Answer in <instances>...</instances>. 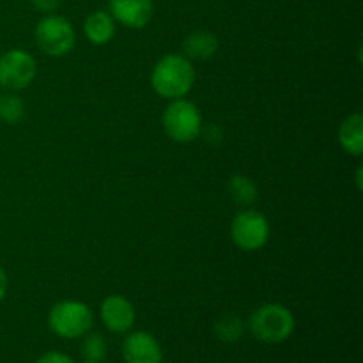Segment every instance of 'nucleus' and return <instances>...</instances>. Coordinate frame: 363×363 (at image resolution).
<instances>
[{"label":"nucleus","instance_id":"f257e3e1","mask_svg":"<svg viewBox=\"0 0 363 363\" xmlns=\"http://www.w3.org/2000/svg\"><path fill=\"white\" fill-rule=\"evenodd\" d=\"M195 84V69L190 59L183 55L162 57L151 74V85L158 96L165 99H181Z\"/></svg>","mask_w":363,"mask_h":363},{"label":"nucleus","instance_id":"f03ea898","mask_svg":"<svg viewBox=\"0 0 363 363\" xmlns=\"http://www.w3.org/2000/svg\"><path fill=\"white\" fill-rule=\"evenodd\" d=\"M293 312L279 303H268L259 307L250 315V332L264 344H280L289 339L294 332Z\"/></svg>","mask_w":363,"mask_h":363},{"label":"nucleus","instance_id":"7ed1b4c3","mask_svg":"<svg viewBox=\"0 0 363 363\" xmlns=\"http://www.w3.org/2000/svg\"><path fill=\"white\" fill-rule=\"evenodd\" d=\"M94 315L89 305L82 301L66 300L53 305L48 314V326L60 339H80L91 332Z\"/></svg>","mask_w":363,"mask_h":363},{"label":"nucleus","instance_id":"20e7f679","mask_svg":"<svg viewBox=\"0 0 363 363\" xmlns=\"http://www.w3.org/2000/svg\"><path fill=\"white\" fill-rule=\"evenodd\" d=\"M162 121L165 133L179 144H190L201 135V112L188 99H172V103L163 112Z\"/></svg>","mask_w":363,"mask_h":363},{"label":"nucleus","instance_id":"39448f33","mask_svg":"<svg viewBox=\"0 0 363 363\" xmlns=\"http://www.w3.org/2000/svg\"><path fill=\"white\" fill-rule=\"evenodd\" d=\"M35 43L50 57H64L74 46V28L69 20L48 14L35 25Z\"/></svg>","mask_w":363,"mask_h":363},{"label":"nucleus","instance_id":"423d86ee","mask_svg":"<svg viewBox=\"0 0 363 363\" xmlns=\"http://www.w3.org/2000/svg\"><path fill=\"white\" fill-rule=\"evenodd\" d=\"M230 238L234 245L245 252H255L269 240V222L262 213L247 209L236 215L230 225Z\"/></svg>","mask_w":363,"mask_h":363},{"label":"nucleus","instance_id":"0eeeda50","mask_svg":"<svg viewBox=\"0 0 363 363\" xmlns=\"http://www.w3.org/2000/svg\"><path fill=\"white\" fill-rule=\"evenodd\" d=\"M38 73L35 59L20 48L9 50L0 57V85L7 91H21L28 87Z\"/></svg>","mask_w":363,"mask_h":363},{"label":"nucleus","instance_id":"6e6552de","mask_svg":"<svg viewBox=\"0 0 363 363\" xmlns=\"http://www.w3.org/2000/svg\"><path fill=\"white\" fill-rule=\"evenodd\" d=\"M123 358L126 363H163V351L155 335L133 332L124 339Z\"/></svg>","mask_w":363,"mask_h":363},{"label":"nucleus","instance_id":"1a4fd4ad","mask_svg":"<svg viewBox=\"0 0 363 363\" xmlns=\"http://www.w3.org/2000/svg\"><path fill=\"white\" fill-rule=\"evenodd\" d=\"M135 308L130 300L119 294L105 298L101 303V321L112 333H126L135 325Z\"/></svg>","mask_w":363,"mask_h":363},{"label":"nucleus","instance_id":"9d476101","mask_svg":"<svg viewBox=\"0 0 363 363\" xmlns=\"http://www.w3.org/2000/svg\"><path fill=\"white\" fill-rule=\"evenodd\" d=\"M110 14L113 20L128 28H142L151 21L152 0H108Z\"/></svg>","mask_w":363,"mask_h":363},{"label":"nucleus","instance_id":"9b49d317","mask_svg":"<svg viewBox=\"0 0 363 363\" xmlns=\"http://www.w3.org/2000/svg\"><path fill=\"white\" fill-rule=\"evenodd\" d=\"M84 32L92 45L103 46L116 35V20L106 11H94L85 20Z\"/></svg>","mask_w":363,"mask_h":363},{"label":"nucleus","instance_id":"f8f14e48","mask_svg":"<svg viewBox=\"0 0 363 363\" xmlns=\"http://www.w3.org/2000/svg\"><path fill=\"white\" fill-rule=\"evenodd\" d=\"M183 46L188 59L208 60L211 59V57H215V53L218 52L220 41L213 32L197 30V32H191V34L184 39Z\"/></svg>","mask_w":363,"mask_h":363},{"label":"nucleus","instance_id":"ddd939ff","mask_svg":"<svg viewBox=\"0 0 363 363\" xmlns=\"http://www.w3.org/2000/svg\"><path fill=\"white\" fill-rule=\"evenodd\" d=\"M339 142L347 155L362 156L363 152V117L360 113L346 117L339 128Z\"/></svg>","mask_w":363,"mask_h":363},{"label":"nucleus","instance_id":"4468645a","mask_svg":"<svg viewBox=\"0 0 363 363\" xmlns=\"http://www.w3.org/2000/svg\"><path fill=\"white\" fill-rule=\"evenodd\" d=\"M215 337L220 342L234 344L243 337V321L234 314H225L215 323Z\"/></svg>","mask_w":363,"mask_h":363},{"label":"nucleus","instance_id":"2eb2a0df","mask_svg":"<svg viewBox=\"0 0 363 363\" xmlns=\"http://www.w3.org/2000/svg\"><path fill=\"white\" fill-rule=\"evenodd\" d=\"M229 194L238 204L252 206L257 201V186L247 176H233L229 181Z\"/></svg>","mask_w":363,"mask_h":363},{"label":"nucleus","instance_id":"dca6fc26","mask_svg":"<svg viewBox=\"0 0 363 363\" xmlns=\"http://www.w3.org/2000/svg\"><path fill=\"white\" fill-rule=\"evenodd\" d=\"M25 117V103L20 96L7 92L0 96V119L7 124H18Z\"/></svg>","mask_w":363,"mask_h":363},{"label":"nucleus","instance_id":"f3484780","mask_svg":"<svg viewBox=\"0 0 363 363\" xmlns=\"http://www.w3.org/2000/svg\"><path fill=\"white\" fill-rule=\"evenodd\" d=\"M82 353H84L85 360L99 362L101 363L106 358L108 347H106V340L101 333H87L84 344H82Z\"/></svg>","mask_w":363,"mask_h":363},{"label":"nucleus","instance_id":"a211bd4d","mask_svg":"<svg viewBox=\"0 0 363 363\" xmlns=\"http://www.w3.org/2000/svg\"><path fill=\"white\" fill-rule=\"evenodd\" d=\"M35 363H74L71 360V357H67L66 353H60V351H48V353L43 354L41 358H38Z\"/></svg>","mask_w":363,"mask_h":363},{"label":"nucleus","instance_id":"6ab92c4d","mask_svg":"<svg viewBox=\"0 0 363 363\" xmlns=\"http://www.w3.org/2000/svg\"><path fill=\"white\" fill-rule=\"evenodd\" d=\"M32 4L41 13H53L59 7L60 0H32Z\"/></svg>","mask_w":363,"mask_h":363},{"label":"nucleus","instance_id":"aec40b11","mask_svg":"<svg viewBox=\"0 0 363 363\" xmlns=\"http://www.w3.org/2000/svg\"><path fill=\"white\" fill-rule=\"evenodd\" d=\"M7 286H9V280H7L6 272H4L2 266H0V301H2L4 296H6Z\"/></svg>","mask_w":363,"mask_h":363},{"label":"nucleus","instance_id":"412c9836","mask_svg":"<svg viewBox=\"0 0 363 363\" xmlns=\"http://www.w3.org/2000/svg\"><path fill=\"white\" fill-rule=\"evenodd\" d=\"M82 363H99V362H92V360H84Z\"/></svg>","mask_w":363,"mask_h":363}]
</instances>
